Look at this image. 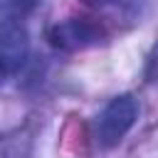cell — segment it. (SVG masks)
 Returning <instances> with one entry per match:
<instances>
[{"mask_svg":"<svg viewBox=\"0 0 158 158\" xmlns=\"http://www.w3.org/2000/svg\"><path fill=\"white\" fill-rule=\"evenodd\" d=\"M47 40L54 49L62 52H79L86 47H94L104 40V27L96 25L89 17H69L64 22H57L47 30Z\"/></svg>","mask_w":158,"mask_h":158,"instance_id":"7a4b0ae2","label":"cell"},{"mask_svg":"<svg viewBox=\"0 0 158 158\" xmlns=\"http://www.w3.org/2000/svg\"><path fill=\"white\" fill-rule=\"evenodd\" d=\"M138 118V104L131 94H118L114 96L104 111L96 118V141L104 148H114L123 141V136L133 128Z\"/></svg>","mask_w":158,"mask_h":158,"instance_id":"6da1fadb","label":"cell"},{"mask_svg":"<svg viewBox=\"0 0 158 158\" xmlns=\"http://www.w3.org/2000/svg\"><path fill=\"white\" fill-rule=\"evenodd\" d=\"M7 74H10V69H7V64H5V59H2V54H0V84L5 81Z\"/></svg>","mask_w":158,"mask_h":158,"instance_id":"5b68a950","label":"cell"},{"mask_svg":"<svg viewBox=\"0 0 158 158\" xmlns=\"http://www.w3.org/2000/svg\"><path fill=\"white\" fill-rule=\"evenodd\" d=\"M148 77H151L153 81H158V49H156V54H153V59H151V69H148Z\"/></svg>","mask_w":158,"mask_h":158,"instance_id":"277c9868","label":"cell"},{"mask_svg":"<svg viewBox=\"0 0 158 158\" xmlns=\"http://www.w3.org/2000/svg\"><path fill=\"white\" fill-rule=\"evenodd\" d=\"M84 2L91 5V7H109V5H118L123 0H84Z\"/></svg>","mask_w":158,"mask_h":158,"instance_id":"3957f363","label":"cell"}]
</instances>
